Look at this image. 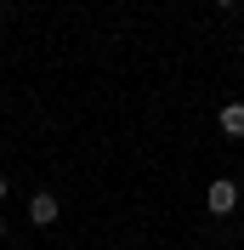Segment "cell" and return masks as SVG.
Returning a JSON list of instances; mask_svg holds the SVG:
<instances>
[{"label": "cell", "mask_w": 244, "mask_h": 250, "mask_svg": "<svg viewBox=\"0 0 244 250\" xmlns=\"http://www.w3.org/2000/svg\"><path fill=\"white\" fill-rule=\"evenodd\" d=\"M0 239H6V216H0Z\"/></svg>", "instance_id": "obj_6"}, {"label": "cell", "mask_w": 244, "mask_h": 250, "mask_svg": "<svg viewBox=\"0 0 244 250\" xmlns=\"http://www.w3.org/2000/svg\"><path fill=\"white\" fill-rule=\"evenodd\" d=\"M204 210H210V216H233V210H239V182H233V176H216V182L204 188Z\"/></svg>", "instance_id": "obj_1"}, {"label": "cell", "mask_w": 244, "mask_h": 250, "mask_svg": "<svg viewBox=\"0 0 244 250\" xmlns=\"http://www.w3.org/2000/svg\"><path fill=\"white\" fill-rule=\"evenodd\" d=\"M216 125H222L227 137H244V103H227V108L216 114Z\"/></svg>", "instance_id": "obj_3"}, {"label": "cell", "mask_w": 244, "mask_h": 250, "mask_svg": "<svg viewBox=\"0 0 244 250\" xmlns=\"http://www.w3.org/2000/svg\"><path fill=\"white\" fill-rule=\"evenodd\" d=\"M0 199H6V176H0Z\"/></svg>", "instance_id": "obj_5"}, {"label": "cell", "mask_w": 244, "mask_h": 250, "mask_svg": "<svg viewBox=\"0 0 244 250\" xmlns=\"http://www.w3.org/2000/svg\"><path fill=\"white\" fill-rule=\"evenodd\" d=\"M57 210H62V205H57V193H46V188L29 199V222H34V228H51V222H57Z\"/></svg>", "instance_id": "obj_2"}, {"label": "cell", "mask_w": 244, "mask_h": 250, "mask_svg": "<svg viewBox=\"0 0 244 250\" xmlns=\"http://www.w3.org/2000/svg\"><path fill=\"white\" fill-rule=\"evenodd\" d=\"M216 6H222V12H233V6H239V0H216Z\"/></svg>", "instance_id": "obj_4"}]
</instances>
